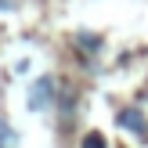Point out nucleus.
I'll list each match as a JSON object with an SVG mask.
<instances>
[{"mask_svg": "<svg viewBox=\"0 0 148 148\" xmlns=\"http://www.w3.org/2000/svg\"><path fill=\"white\" fill-rule=\"evenodd\" d=\"M72 123V90H62V127Z\"/></svg>", "mask_w": 148, "mask_h": 148, "instance_id": "nucleus-3", "label": "nucleus"}, {"mask_svg": "<svg viewBox=\"0 0 148 148\" xmlns=\"http://www.w3.org/2000/svg\"><path fill=\"white\" fill-rule=\"evenodd\" d=\"M119 127H123V130H134L137 137H145V134H148V123H145V116H141V112H134V108L119 112Z\"/></svg>", "mask_w": 148, "mask_h": 148, "instance_id": "nucleus-2", "label": "nucleus"}, {"mask_svg": "<svg viewBox=\"0 0 148 148\" xmlns=\"http://www.w3.org/2000/svg\"><path fill=\"white\" fill-rule=\"evenodd\" d=\"M11 145H14V130L0 119V148H11Z\"/></svg>", "mask_w": 148, "mask_h": 148, "instance_id": "nucleus-4", "label": "nucleus"}, {"mask_svg": "<svg viewBox=\"0 0 148 148\" xmlns=\"http://www.w3.org/2000/svg\"><path fill=\"white\" fill-rule=\"evenodd\" d=\"M58 98V87H54V76H40L33 87H29V108L33 112H47Z\"/></svg>", "mask_w": 148, "mask_h": 148, "instance_id": "nucleus-1", "label": "nucleus"}, {"mask_svg": "<svg viewBox=\"0 0 148 148\" xmlns=\"http://www.w3.org/2000/svg\"><path fill=\"white\" fill-rule=\"evenodd\" d=\"M83 148H105V137H101V134H87L83 137Z\"/></svg>", "mask_w": 148, "mask_h": 148, "instance_id": "nucleus-5", "label": "nucleus"}, {"mask_svg": "<svg viewBox=\"0 0 148 148\" xmlns=\"http://www.w3.org/2000/svg\"><path fill=\"white\" fill-rule=\"evenodd\" d=\"M0 11H14V0H0Z\"/></svg>", "mask_w": 148, "mask_h": 148, "instance_id": "nucleus-6", "label": "nucleus"}]
</instances>
